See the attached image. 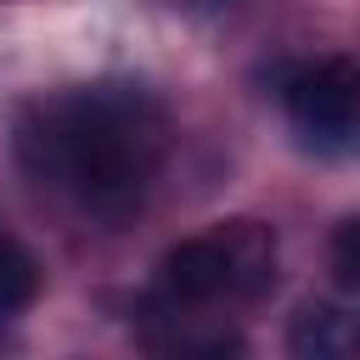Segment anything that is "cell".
Returning <instances> with one entry per match:
<instances>
[{"label": "cell", "mask_w": 360, "mask_h": 360, "mask_svg": "<svg viewBox=\"0 0 360 360\" xmlns=\"http://www.w3.org/2000/svg\"><path fill=\"white\" fill-rule=\"evenodd\" d=\"M17 158L39 186H62L79 208L118 219L163 158V107L141 84H84L17 118Z\"/></svg>", "instance_id": "1"}, {"label": "cell", "mask_w": 360, "mask_h": 360, "mask_svg": "<svg viewBox=\"0 0 360 360\" xmlns=\"http://www.w3.org/2000/svg\"><path fill=\"white\" fill-rule=\"evenodd\" d=\"M332 270H338L343 287H360V219H349L332 236Z\"/></svg>", "instance_id": "6"}, {"label": "cell", "mask_w": 360, "mask_h": 360, "mask_svg": "<svg viewBox=\"0 0 360 360\" xmlns=\"http://www.w3.org/2000/svg\"><path fill=\"white\" fill-rule=\"evenodd\" d=\"M34 292H39V270H34V259H28L11 236H0V321L17 315L22 304H34Z\"/></svg>", "instance_id": "5"}, {"label": "cell", "mask_w": 360, "mask_h": 360, "mask_svg": "<svg viewBox=\"0 0 360 360\" xmlns=\"http://www.w3.org/2000/svg\"><path fill=\"white\" fill-rule=\"evenodd\" d=\"M270 276H276V236L259 219H231L163 253V287L180 304L248 298V292H264Z\"/></svg>", "instance_id": "2"}, {"label": "cell", "mask_w": 360, "mask_h": 360, "mask_svg": "<svg viewBox=\"0 0 360 360\" xmlns=\"http://www.w3.org/2000/svg\"><path fill=\"white\" fill-rule=\"evenodd\" d=\"M287 349L298 360H354L360 354V309H338V304H304L292 315Z\"/></svg>", "instance_id": "4"}, {"label": "cell", "mask_w": 360, "mask_h": 360, "mask_svg": "<svg viewBox=\"0 0 360 360\" xmlns=\"http://www.w3.org/2000/svg\"><path fill=\"white\" fill-rule=\"evenodd\" d=\"M287 112L321 146L354 135V124H360V68L349 56H321V62L298 68L287 79Z\"/></svg>", "instance_id": "3"}]
</instances>
